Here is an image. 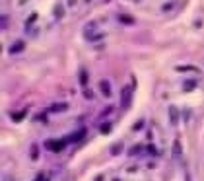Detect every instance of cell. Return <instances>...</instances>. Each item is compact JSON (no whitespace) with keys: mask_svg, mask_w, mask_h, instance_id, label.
<instances>
[{"mask_svg":"<svg viewBox=\"0 0 204 181\" xmlns=\"http://www.w3.org/2000/svg\"><path fill=\"white\" fill-rule=\"evenodd\" d=\"M99 88H101V92H103V96H111V84H109L107 80H101Z\"/></svg>","mask_w":204,"mask_h":181,"instance_id":"obj_2","label":"cell"},{"mask_svg":"<svg viewBox=\"0 0 204 181\" xmlns=\"http://www.w3.org/2000/svg\"><path fill=\"white\" fill-rule=\"evenodd\" d=\"M130 97H132L130 88H125V90H122V107H128L130 105Z\"/></svg>","mask_w":204,"mask_h":181,"instance_id":"obj_1","label":"cell"},{"mask_svg":"<svg viewBox=\"0 0 204 181\" xmlns=\"http://www.w3.org/2000/svg\"><path fill=\"white\" fill-rule=\"evenodd\" d=\"M173 156H175V158H179V156H181V146H179V140H175V144H173Z\"/></svg>","mask_w":204,"mask_h":181,"instance_id":"obj_4","label":"cell"},{"mask_svg":"<svg viewBox=\"0 0 204 181\" xmlns=\"http://www.w3.org/2000/svg\"><path fill=\"white\" fill-rule=\"evenodd\" d=\"M21 51H24V41H16L10 47V53H21Z\"/></svg>","mask_w":204,"mask_h":181,"instance_id":"obj_3","label":"cell"},{"mask_svg":"<svg viewBox=\"0 0 204 181\" xmlns=\"http://www.w3.org/2000/svg\"><path fill=\"white\" fill-rule=\"evenodd\" d=\"M76 4V0H70V2H68V6H74Z\"/></svg>","mask_w":204,"mask_h":181,"instance_id":"obj_7","label":"cell"},{"mask_svg":"<svg viewBox=\"0 0 204 181\" xmlns=\"http://www.w3.org/2000/svg\"><path fill=\"white\" fill-rule=\"evenodd\" d=\"M171 123H173V125L177 123V113H175V109H171Z\"/></svg>","mask_w":204,"mask_h":181,"instance_id":"obj_5","label":"cell"},{"mask_svg":"<svg viewBox=\"0 0 204 181\" xmlns=\"http://www.w3.org/2000/svg\"><path fill=\"white\" fill-rule=\"evenodd\" d=\"M80 76H82V78H80V82H82V84H86V70H82V72H80Z\"/></svg>","mask_w":204,"mask_h":181,"instance_id":"obj_6","label":"cell"}]
</instances>
